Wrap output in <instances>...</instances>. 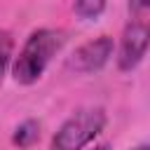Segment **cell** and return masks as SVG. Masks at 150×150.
Listing matches in <instances>:
<instances>
[{
    "instance_id": "6da1fadb",
    "label": "cell",
    "mask_w": 150,
    "mask_h": 150,
    "mask_svg": "<svg viewBox=\"0 0 150 150\" xmlns=\"http://www.w3.org/2000/svg\"><path fill=\"white\" fill-rule=\"evenodd\" d=\"M63 33L52 28H38L30 33L26 45L21 47L16 61H14V80L19 84H33L40 80L45 68L49 66L52 56L61 49Z\"/></svg>"
},
{
    "instance_id": "7a4b0ae2",
    "label": "cell",
    "mask_w": 150,
    "mask_h": 150,
    "mask_svg": "<svg viewBox=\"0 0 150 150\" xmlns=\"http://www.w3.org/2000/svg\"><path fill=\"white\" fill-rule=\"evenodd\" d=\"M103 127H105L103 108H82L59 127L49 150H82L103 131Z\"/></svg>"
},
{
    "instance_id": "3957f363",
    "label": "cell",
    "mask_w": 150,
    "mask_h": 150,
    "mask_svg": "<svg viewBox=\"0 0 150 150\" xmlns=\"http://www.w3.org/2000/svg\"><path fill=\"white\" fill-rule=\"evenodd\" d=\"M112 49H115V42L110 35H101V38H94L89 42H84L82 47L75 49V54L70 56L68 66L77 73H94V70H101L108 59L112 56Z\"/></svg>"
},
{
    "instance_id": "277c9868",
    "label": "cell",
    "mask_w": 150,
    "mask_h": 150,
    "mask_svg": "<svg viewBox=\"0 0 150 150\" xmlns=\"http://www.w3.org/2000/svg\"><path fill=\"white\" fill-rule=\"evenodd\" d=\"M148 38H150V30L145 23L136 21V23H129L124 35H122V45H120V56H117V66L120 70H134L145 52H148Z\"/></svg>"
},
{
    "instance_id": "5b68a950",
    "label": "cell",
    "mask_w": 150,
    "mask_h": 150,
    "mask_svg": "<svg viewBox=\"0 0 150 150\" xmlns=\"http://www.w3.org/2000/svg\"><path fill=\"white\" fill-rule=\"evenodd\" d=\"M38 138H40V122H35V120H26V122H21V124L16 127L12 141H14L19 148H30Z\"/></svg>"
},
{
    "instance_id": "8992f818",
    "label": "cell",
    "mask_w": 150,
    "mask_h": 150,
    "mask_svg": "<svg viewBox=\"0 0 150 150\" xmlns=\"http://www.w3.org/2000/svg\"><path fill=\"white\" fill-rule=\"evenodd\" d=\"M105 9V0H75V14L80 19H96Z\"/></svg>"
},
{
    "instance_id": "52a82bcc",
    "label": "cell",
    "mask_w": 150,
    "mask_h": 150,
    "mask_svg": "<svg viewBox=\"0 0 150 150\" xmlns=\"http://www.w3.org/2000/svg\"><path fill=\"white\" fill-rule=\"evenodd\" d=\"M12 49H14V40L7 30H0V77L5 75V68L12 59Z\"/></svg>"
},
{
    "instance_id": "ba28073f",
    "label": "cell",
    "mask_w": 150,
    "mask_h": 150,
    "mask_svg": "<svg viewBox=\"0 0 150 150\" xmlns=\"http://www.w3.org/2000/svg\"><path fill=\"white\" fill-rule=\"evenodd\" d=\"M148 7H150V0H129V9H131V12H136V14L145 12Z\"/></svg>"
},
{
    "instance_id": "9c48e42d",
    "label": "cell",
    "mask_w": 150,
    "mask_h": 150,
    "mask_svg": "<svg viewBox=\"0 0 150 150\" xmlns=\"http://www.w3.org/2000/svg\"><path fill=\"white\" fill-rule=\"evenodd\" d=\"M94 150H110V145H105V143H103V145H96Z\"/></svg>"
},
{
    "instance_id": "30bf717a",
    "label": "cell",
    "mask_w": 150,
    "mask_h": 150,
    "mask_svg": "<svg viewBox=\"0 0 150 150\" xmlns=\"http://www.w3.org/2000/svg\"><path fill=\"white\" fill-rule=\"evenodd\" d=\"M136 150H150V148H148V145H138Z\"/></svg>"
}]
</instances>
